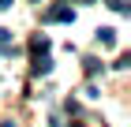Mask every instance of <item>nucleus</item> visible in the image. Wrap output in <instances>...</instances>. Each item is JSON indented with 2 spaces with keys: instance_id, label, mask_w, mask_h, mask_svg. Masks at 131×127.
Listing matches in <instances>:
<instances>
[{
  "instance_id": "obj_3",
  "label": "nucleus",
  "mask_w": 131,
  "mask_h": 127,
  "mask_svg": "<svg viewBox=\"0 0 131 127\" xmlns=\"http://www.w3.org/2000/svg\"><path fill=\"white\" fill-rule=\"evenodd\" d=\"M97 41H101V45H116V30H112V26L97 30Z\"/></svg>"
},
{
  "instance_id": "obj_5",
  "label": "nucleus",
  "mask_w": 131,
  "mask_h": 127,
  "mask_svg": "<svg viewBox=\"0 0 131 127\" xmlns=\"http://www.w3.org/2000/svg\"><path fill=\"white\" fill-rule=\"evenodd\" d=\"M109 8H116V11H127V0H109Z\"/></svg>"
},
{
  "instance_id": "obj_4",
  "label": "nucleus",
  "mask_w": 131,
  "mask_h": 127,
  "mask_svg": "<svg viewBox=\"0 0 131 127\" xmlns=\"http://www.w3.org/2000/svg\"><path fill=\"white\" fill-rule=\"evenodd\" d=\"M8 41H11V30H4V26H0V49H4Z\"/></svg>"
},
{
  "instance_id": "obj_2",
  "label": "nucleus",
  "mask_w": 131,
  "mask_h": 127,
  "mask_svg": "<svg viewBox=\"0 0 131 127\" xmlns=\"http://www.w3.org/2000/svg\"><path fill=\"white\" fill-rule=\"evenodd\" d=\"M49 67H52L49 56H38V60H34V75H49Z\"/></svg>"
},
{
  "instance_id": "obj_1",
  "label": "nucleus",
  "mask_w": 131,
  "mask_h": 127,
  "mask_svg": "<svg viewBox=\"0 0 131 127\" xmlns=\"http://www.w3.org/2000/svg\"><path fill=\"white\" fill-rule=\"evenodd\" d=\"M45 19H49V22H71V19H75V11H71V8H52Z\"/></svg>"
}]
</instances>
